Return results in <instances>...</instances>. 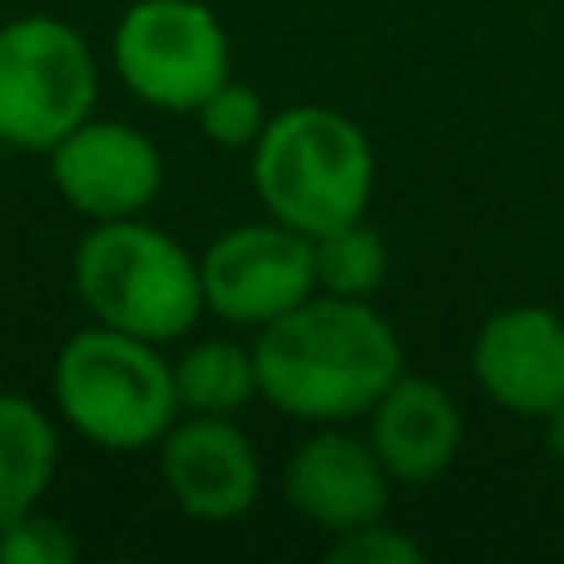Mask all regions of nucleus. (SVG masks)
<instances>
[{"label": "nucleus", "mask_w": 564, "mask_h": 564, "mask_svg": "<svg viewBox=\"0 0 564 564\" xmlns=\"http://www.w3.org/2000/svg\"><path fill=\"white\" fill-rule=\"evenodd\" d=\"M545 426H550V451L564 460V406L555 411V416H545Z\"/></svg>", "instance_id": "19"}, {"label": "nucleus", "mask_w": 564, "mask_h": 564, "mask_svg": "<svg viewBox=\"0 0 564 564\" xmlns=\"http://www.w3.org/2000/svg\"><path fill=\"white\" fill-rule=\"evenodd\" d=\"M79 302L105 327L134 332L144 341H174L204 312L198 263L144 218H109L75 248Z\"/></svg>", "instance_id": "4"}, {"label": "nucleus", "mask_w": 564, "mask_h": 564, "mask_svg": "<svg viewBox=\"0 0 564 564\" xmlns=\"http://www.w3.org/2000/svg\"><path fill=\"white\" fill-rule=\"evenodd\" d=\"M288 506L302 520H312L327 535H341L351 525L381 520L391 506V470L371 451V441L341 436V431H322V436L302 441L288 460Z\"/></svg>", "instance_id": "11"}, {"label": "nucleus", "mask_w": 564, "mask_h": 564, "mask_svg": "<svg viewBox=\"0 0 564 564\" xmlns=\"http://www.w3.org/2000/svg\"><path fill=\"white\" fill-rule=\"evenodd\" d=\"M50 178L75 214L109 224L139 218L164 188V159L154 139L115 119H85L50 149Z\"/></svg>", "instance_id": "8"}, {"label": "nucleus", "mask_w": 564, "mask_h": 564, "mask_svg": "<svg viewBox=\"0 0 564 564\" xmlns=\"http://www.w3.org/2000/svg\"><path fill=\"white\" fill-rule=\"evenodd\" d=\"M327 560H337V564H421L426 550L411 535H401L397 525H387V516H381V520H367V525H351V530H341V535H332Z\"/></svg>", "instance_id": "17"}, {"label": "nucleus", "mask_w": 564, "mask_h": 564, "mask_svg": "<svg viewBox=\"0 0 564 564\" xmlns=\"http://www.w3.org/2000/svg\"><path fill=\"white\" fill-rule=\"evenodd\" d=\"M258 391L297 421L367 416L401 377L391 322L361 297L312 292L258 332Z\"/></svg>", "instance_id": "1"}, {"label": "nucleus", "mask_w": 564, "mask_h": 564, "mask_svg": "<svg viewBox=\"0 0 564 564\" xmlns=\"http://www.w3.org/2000/svg\"><path fill=\"white\" fill-rule=\"evenodd\" d=\"M198 124H204V134L214 139L218 149H253L258 134L268 129L263 95L238 85V79H224V85L198 105Z\"/></svg>", "instance_id": "16"}, {"label": "nucleus", "mask_w": 564, "mask_h": 564, "mask_svg": "<svg viewBox=\"0 0 564 564\" xmlns=\"http://www.w3.org/2000/svg\"><path fill=\"white\" fill-rule=\"evenodd\" d=\"M115 69L144 105L198 115L234 79V50L204 0H134L115 25Z\"/></svg>", "instance_id": "6"}, {"label": "nucleus", "mask_w": 564, "mask_h": 564, "mask_svg": "<svg viewBox=\"0 0 564 564\" xmlns=\"http://www.w3.org/2000/svg\"><path fill=\"white\" fill-rule=\"evenodd\" d=\"M367 416L371 451L391 470V480H406V486L436 480L456 460L460 436H466V421H460V406L451 401V391L441 381L406 377V371L381 391V401Z\"/></svg>", "instance_id": "12"}, {"label": "nucleus", "mask_w": 564, "mask_h": 564, "mask_svg": "<svg viewBox=\"0 0 564 564\" xmlns=\"http://www.w3.org/2000/svg\"><path fill=\"white\" fill-rule=\"evenodd\" d=\"M99 69L85 35L55 15L0 25V144L55 149L95 109Z\"/></svg>", "instance_id": "5"}, {"label": "nucleus", "mask_w": 564, "mask_h": 564, "mask_svg": "<svg viewBox=\"0 0 564 564\" xmlns=\"http://www.w3.org/2000/svg\"><path fill=\"white\" fill-rule=\"evenodd\" d=\"M174 387H178V406L194 411V416H238L253 397H263L253 351L224 337L188 347L174 361Z\"/></svg>", "instance_id": "14"}, {"label": "nucleus", "mask_w": 564, "mask_h": 564, "mask_svg": "<svg viewBox=\"0 0 564 564\" xmlns=\"http://www.w3.org/2000/svg\"><path fill=\"white\" fill-rule=\"evenodd\" d=\"M159 470L174 506L204 525L248 516L263 490L258 451L234 426V416H188L184 426H169V436L159 441Z\"/></svg>", "instance_id": "9"}, {"label": "nucleus", "mask_w": 564, "mask_h": 564, "mask_svg": "<svg viewBox=\"0 0 564 564\" xmlns=\"http://www.w3.org/2000/svg\"><path fill=\"white\" fill-rule=\"evenodd\" d=\"M59 466V436L30 397L0 391V530L40 506Z\"/></svg>", "instance_id": "13"}, {"label": "nucleus", "mask_w": 564, "mask_h": 564, "mask_svg": "<svg viewBox=\"0 0 564 564\" xmlns=\"http://www.w3.org/2000/svg\"><path fill=\"white\" fill-rule=\"evenodd\" d=\"M159 341L119 327H89L55 357V406L85 441L105 451H149L169 436L178 406L174 367Z\"/></svg>", "instance_id": "3"}, {"label": "nucleus", "mask_w": 564, "mask_h": 564, "mask_svg": "<svg viewBox=\"0 0 564 564\" xmlns=\"http://www.w3.org/2000/svg\"><path fill=\"white\" fill-rule=\"evenodd\" d=\"M470 371L510 416L545 421L564 406V317L550 307H506L476 332Z\"/></svg>", "instance_id": "10"}, {"label": "nucleus", "mask_w": 564, "mask_h": 564, "mask_svg": "<svg viewBox=\"0 0 564 564\" xmlns=\"http://www.w3.org/2000/svg\"><path fill=\"white\" fill-rule=\"evenodd\" d=\"M377 154L357 119L327 105H297L268 119L253 144V188L278 224L317 238L357 224L371 204Z\"/></svg>", "instance_id": "2"}, {"label": "nucleus", "mask_w": 564, "mask_h": 564, "mask_svg": "<svg viewBox=\"0 0 564 564\" xmlns=\"http://www.w3.org/2000/svg\"><path fill=\"white\" fill-rule=\"evenodd\" d=\"M75 555V535L59 520L40 516V510H30L15 525L0 530V564H69Z\"/></svg>", "instance_id": "18"}, {"label": "nucleus", "mask_w": 564, "mask_h": 564, "mask_svg": "<svg viewBox=\"0 0 564 564\" xmlns=\"http://www.w3.org/2000/svg\"><path fill=\"white\" fill-rule=\"evenodd\" d=\"M312 268H317V292L371 302V292L387 282V243L357 218L312 238Z\"/></svg>", "instance_id": "15"}, {"label": "nucleus", "mask_w": 564, "mask_h": 564, "mask_svg": "<svg viewBox=\"0 0 564 564\" xmlns=\"http://www.w3.org/2000/svg\"><path fill=\"white\" fill-rule=\"evenodd\" d=\"M198 278H204V307H214L224 322L268 327L317 292L312 238L278 218L243 224L208 243V253L198 258Z\"/></svg>", "instance_id": "7"}]
</instances>
